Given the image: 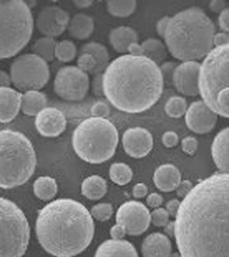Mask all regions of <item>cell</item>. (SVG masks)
I'll return each instance as SVG.
<instances>
[{
	"label": "cell",
	"mask_w": 229,
	"mask_h": 257,
	"mask_svg": "<svg viewBox=\"0 0 229 257\" xmlns=\"http://www.w3.org/2000/svg\"><path fill=\"white\" fill-rule=\"evenodd\" d=\"M37 164L32 143L22 132L0 131V188L11 190L26 184Z\"/></svg>",
	"instance_id": "5"
},
{
	"label": "cell",
	"mask_w": 229,
	"mask_h": 257,
	"mask_svg": "<svg viewBox=\"0 0 229 257\" xmlns=\"http://www.w3.org/2000/svg\"><path fill=\"white\" fill-rule=\"evenodd\" d=\"M77 49L73 41L63 40L57 42L54 56L58 60L63 63H69L76 58Z\"/></svg>",
	"instance_id": "33"
},
{
	"label": "cell",
	"mask_w": 229,
	"mask_h": 257,
	"mask_svg": "<svg viewBox=\"0 0 229 257\" xmlns=\"http://www.w3.org/2000/svg\"><path fill=\"white\" fill-rule=\"evenodd\" d=\"M37 132L45 138H57L65 132L67 120L64 112L56 107H45L36 115Z\"/></svg>",
	"instance_id": "17"
},
{
	"label": "cell",
	"mask_w": 229,
	"mask_h": 257,
	"mask_svg": "<svg viewBox=\"0 0 229 257\" xmlns=\"http://www.w3.org/2000/svg\"><path fill=\"white\" fill-rule=\"evenodd\" d=\"M12 83L20 91L37 90L44 88L50 78L47 62L34 53L18 57L11 66Z\"/></svg>",
	"instance_id": "10"
},
{
	"label": "cell",
	"mask_w": 229,
	"mask_h": 257,
	"mask_svg": "<svg viewBox=\"0 0 229 257\" xmlns=\"http://www.w3.org/2000/svg\"><path fill=\"white\" fill-rule=\"evenodd\" d=\"M34 19L30 7L22 0H0V59L20 53L30 42Z\"/></svg>",
	"instance_id": "8"
},
{
	"label": "cell",
	"mask_w": 229,
	"mask_h": 257,
	"mask_svg": "<svg viewBox=\"0 0 229 257\" xmlns=\"http://www.w3.org/2000/svg\"><path fill=\"white\" fill-rule=\"evenodd\" d=\"M153 179L161 191L171 192L176 190L181 182V173L174 165L164 164L156 170Z\"/></svg>",
	"instance_id": "19"
},
{
	"label": "cell",
	"mask_w": 229,
	"mask_h": 257,
	"mask_svg": "<svg viewBox=\"0 0 229 257\" xmlns=\"http://www.w3.org/2000/svg\"><path fill=\"white\" fill-rule=\"evenodd\" d=\"M127 53H129L130 55L143 56L142 45L139 44L138 42H133L127 47Z\"/></svg>",
	"instance_id": "52"
},
{
	"label": "cell",
	"mask_w": 229,
	"mask_h": 257,
	"mask_svg": "<svg viewBox=\"0 0 229 257\" xmlns=\"http://www.w3.org/2000/svg\"><path fill=\"white\" fill-rule=\"evenodd\" d=\"M34 193L37 198L47 202L54 198L58 192V184L54 178L49 176H42L37 178L33 184Z\"/></svg>",
	"instance_id": "28"
},
{
	"label": "cell",
	"mask_w": 229,
	"mask_h": 257,
	"mask_svg": "<svg viewBox=\"0 0 229 257\" xmlns=\"http://www.w3.org/2000/svg\"><path fill=\"white\" fill-rule=\"evenodd\" d=\"M47 97L44 93L37 90L27 91L22 94L21 109L25 115L36 116L47 107Z\"/></svg>",
	"instance_id": "25"
},
{
	"label": "cell",
	"mask_w": 229,
	"mask_h": 257,
	"mask_svg": "<svg viewBox=\"0 0 229 257\" xmlns=\"http://www.w3.org/2000/svg\"><path fill=\"white\" fill-rule=\"evenodd\" d=\"M116 221L125 229L127 235L138 236L144 233L150 226V211L142 202L129 201L118 209Z\"/></svg>",
	"instance_id": "12"
},
{
	"label": "cell",
	"mask_w": 229,
	"mask_h": 257,
	"mask_svg": "<svg viewBox=\"0 0 229 257\" xmlns=\"http://www.w3.org/2000/svg\"><path fill=\"white\" fill-rule=\"evenodd\" d=\"M168 257H182L181 254H179V252H174V253H171Z\"/></svg>",
	"instance_id": "56"
},
{
	"label": "cell",
	"mask_w": 229,
	"mask_h": 257,
	"mask_svg": "<svg viewBox=\"0 0 229 257\" xmlns=\"http://www.w3.org/2000/svg\"><path fill=\"white\" fill-rule=\"evenodd\" d=\"M76 64H77L76 67L82 70V72L93 75L96 68L97 63L96 60L91 54L83 53V54H79Z\"/></svg>",
	"instance_id": "36"
},
{
	"label": "cell",
	"mask_w": 229,
	"mask_h": 257,
	"mask_svg": "<svg viewBox=\"0 0 229 257\" xmlns=\"http://www.w3.org/2000/svg\"><path fill=\"white\" fill-rule=\"evenodd\" d=\"M229 45V35L227 33L219 32L214 34L213 37V46L214 47H223Z\"/></svg>",
	"instance_id": "44"
},
{
	"label": "cell",
	"mask_w": 229,
	"mask_h": 257,
	"mask_svg": "<svg viewBox=\"0 0 229 257\" xmlns=\"http://www.w3.org/2000/svg\"><path fill=\"white\" fill-rule=\"evenodd\" d=\"M109 176L114 184L118 185H126L132 181L133 172L127 164L118 162L111 165L109 170Z\"/></svg>",
	"instance_id": "32"
},
{
	"label": "cell",
	"mask_w": 229,
	"mask_h": 257,
	"mask_svg": "<svg viewBox=\"0 0 229 257\" xmlns=\"http://www.w3.org/2000/svg\"><path fill=\"white\" fill-rule=\"evenodd\" d=\"M178 64L174 63V62H165L161 64L160 70L162 73V78H163V82L168 85H173V76L174 73V70L176 69Z\"/></svg>",
	"instance_id": "39"
},
{
	"label": "cell",
	"mask_w": 229,
	"mask_h": 257,
	"mask_svg": "<svg viewBox=\"0 0 229 257\" xmlns=\"http://www.w3.org/2000/svg\"><path fill=\"white\" fill-rule=\"evenodd\" d=\"M57 41L55 39L50 37H42L36 41L33 46L32 51L34 54L40 57L45 61L52 62L55 59L54 53L56 47Z\"/></svg>",
	"instance_id": "30"
},
{
	"label": "cell",
	"mask_w": 229,
	"mask_h": 257,
	"mask_svg": "<svg viewBox=\"0 0 229 257\" xmlns=\"http://www.w3.org/2000/svg\"><path fill=\"white\" fill-rule=\"evenodd\" d=\"M110 235H111V237H112V239L122 240L124 237H126L127 232H126L125 229H124L121 225L116 224V225H113V226L111 228V230H110Z\"/></svg>",
	"instance_id": "48"
},
{
	"label": "cell",
	"mask_w": 229,
	"mask_h": 257,
	"mask_svg": "<svg viewBox=\"0 0 229 257\" xmlns=\"http://www.w3.org/2000/svg\"><path fill=\"white\" fill-rule=\"evenodd\" d=\"M226 2L220 0H212L209 3V9L215 13H220L223 10L226 9Z\"/></svg>",
	"instance_id": "51"
},
{
	"label": "cell",
	"mask_w": 229,
	"mask_h": 257,
	"mask_svg": "<svg viewBox=\"0 0 229 257\" xmlns=\"http://www.w3.org/2000/svg\"><path fill=\"white\" fill-rule=\"evenodd\" d=\"M94 30V19L84 13H77L70 19L68 24L67 30L70 36L79 41L89 38Z\"/></svg>",
	"instance_id": "23"
},
{
	"label": "cell",
	"mask_w": 229,
	"mask_h": 257,
	"mask_svg": "<svg viewBox=\"0 0 229 257\" xmlns=\"http://www.w3.org/2000/svg\"><path fill=\"white\" fill-rule=\"evenodd\" d=\"M228 45L214 47L200 64L198 94L211 111L227 118L228 104Z\"/></svg>",
	"instance_id": "6"
},
{
	"label": "cell",
	"mask_w": 229,
	"mask_h": 257,
	"mask_svg": "<svg viewBox=\"0 0 229 257\" xmlns=\"http://www.w3.org/2000/svg\"><path fill=\"white\" fill-rule=\"evenodd\" d=\"M103 95L115 108L141 113L162 97L164 82L159 65L144 56L130 54L112 60L102 74Z\"/></svg>",
	"instance_id": "2"
},
{
	"label": "cell",
	"mask_w": 229,
	"mask_h": 257,
	"mask_svg": "<svg viewBox=\"0 0 229 257\" xmlns=\"http://www.w3.org/2000/svg\"><path fill=\"white\" fill-rule=\"evenodd\" d=\"M200 64L197 61L182 62L177 65L173 76V85L185 96L198 95Z\"/></svg>",
	"instance_id": "16"
},
{
	"label": "cell",
	"mask_w": 229,
	"mask_h": 257,
	"mask_svg": "<svg viewBox=\"0 0 229 257\" xmlns=\"http://www.w3.org/2000/svg\"><path fill=\"white\" fill-rule=\"evenodd\" d=\"M180 202L178 199H172L166 204V211L168 212L169 216L175 217L179 211Z\"/></svg>",
	"instance_id": "47"
},
{
	"label": "cell",
	"mask_w": 229,
	"mask_h": 257,
	"mask_svg": "<svg viewBox=\"0 0 229 257\" xmlns=\"http://www.w3.org/2000/svg\"><path fill=\"white\" fill-rule=\"evenodd\" d=\"M228 173H215L180 202L174 236L182 257H228Z\"/></svg>",
	"instance_id": "1"
},
{
	"label": "cell",
	"mask_w": 229,
	"mask_h": 257,
	"mask_svg": "<svg viewBox=\"0 0 229 257\" xmlns=\"http://www.w3.org/2000/svg\"><path fill=\"white\" fill-rule=\"evenodd\" d=\"M93 1L91 0H78V1H73V4L76 7L79 8V9H85L88 8L89 6L93 5Z\"/></svg>",
	"instance_id": "54"
},
{
	"label": "cell",
	"mask_w": 229,
	"mask_h": 257,
	"mask_svg": "<svg viewBox=\"0 0 229 257\" xmlns=\"http://www.w3.org/2000/svg\"><path fill=\"white\" fill-rule=\"evenodd\" d=\"M164 231L169 237L174 236V221H168V224L164 226Z\"/></svg>",
	"instance_id": "55"
},
{
	"label": "cell",
	"mask_w": 229,
	"mask_h": 257,
	"mask_svg": "<svg viewBox=\"0 0 229 257\" xmlns=\"http://www.w3.org/2000/svg\"><path fill=\"white\" fill-rule=\"evenodd\" d=\"M106 9L111 15L116 18H128L135 12L137 9V1L135 0H127V1L109 0L106 1Z\"/></svg>",
	"instance_id": "31"
},
{
	"label": "cell",
	"mask_w": 229,
	"mask_h": 257,
	"mask_svg": "<svg viewBox=\"0 0 229 257\" xmlns=\"http://www.w3.org/2000/svg\"><path fill=\"white\" fill-rule=\"evenodd\" d=\"M217 115L206 105L203 100L191 103L185 113L186 126L196 134H207L217 123Z\"/></svg>",
	"instance_id": "14"
},
{
	"label": "cell",
	"mask_w": 229,
	"mask_h": 257,
	"mask_svg": "<svg viewBox=\"0 0 229 257\" xmlns=\"http://www.w3.org/2000/svg\"><path fill=\"white\" fill-rule=\"evenodd\" d=\"M119 133L106 118L88 117L77 126L72 135V147L76 155L89 164H101L114 155Z\"/></svg>",
	"instance_id": "7"
},
{
	"label": "cell",
	"mask_w": 229,
	"mask_h": 257,
	"mask_svg": "<svg viewBox=\"0 0 229 257\" xmlns=\"http://www.w3.org/2000/svg\"><path fill=\"white\" fill-rule=\"evenodd\" d=\"M70 15L59 6H48L39 13L36 27L44 37L55 39L67 30Z\"/></svg>",
	"instance_id": "13"
},
{
	"label": "cell",
	"mask_w": 229,
	"mask_h": 257,
	"mask_svg": "<svg viewBox=\"0 0 229 257\" xmlns=\"http://www.w3.org/2000/svg\"><path fill=\"white\" fill-rule=\"evenodd\" d=\"M12 84V80L9 74L6 73L5 70H0V88L9 87Z\"/></svg>",
	"instance_id": "53"
},
{
	"label": "cell",
	"mask_w": 229,
	"mask_h": 257,
	"mask_svg": "<svg viewBox=\"0 0 229 257\" xmlns=\"http://www.w3.org/2000/svg\"><path fill=\"white\" fill-rule=\"evenodd\" d=\"M172 252V243L168 236L160 232L145 237L142 244L144 257H168Z\"/></svg>",
	"instance_id": "20"
},
{
	"label": "cell",
	"mask_w": 229,
	"mask_h": 257,
	"mask_svg": "<svg viewBox=\"0 0 229 257\" xmlns=\"http://www.w3.org/2000/svg\"><path fill=\"white\" fill-rule=\"evenodd\" d=\"M193 184L189 180H184L179 183L178 187L176 188L177 196L181 198H185L188 195L190 191L192 190Z\"/></svg>",
	"instance_id": "42"
},
{
	"label": "cell",
	"mask_w": 229,
	"mask_h": 257,
	"mask_svg": "<svg viewBox=\"0 0 229 257\" xmlns=\"http://www.w3.org/2000/svg\"><path fill=\"white\" fill-rule=\"evenodd\" d=\"M169 19H170V17H163L156 24V32L161 38H164L165 32L167 30Z\"/></svg>",
	"instance_id": "50"
},
{
	"label": "cell",
	"mask_w": 229,
	"mask_h": 257,
	"mask_svg": "<svg viewBox=\"0 0 229 257\" xmlns=\"http://www.w3.org/2000/svg\"><path fill=\"white\" fill-rule=\"evenodd\" d=\"M89 77L76 66H65L58 71L53 82L54 93L67 101H80L88 94Z\"/></svg>",
	"instance_id": "11"
},
{
	"label": "cell",
	"mask_w": 229,
	"mask_h": 257,
	"mask_svg": "<svg viewBox=\"0 0 229 257\" xmlns=\"http://www.w3.org/2000/svg\"><path fill=\"white\" fill-rule=\"evenodd\" d=\"M218 24L222 32H229V9L226 8L222 12H220L218 18Z\"/></svg>",
	"instance_id": "43"
},
{
	"label": "cell",
	"mask_w": 229,
	"mask_h": 257,
	"mask_svg": "<svg viewBox=\"0 0 229 257\" xmlns=\"http://www.w3.org/2000/svg\"><path fill=\"white\" fill-rule=\"evenodd\" d=\"M133 193L135 198H144V197L147 196V185L143 184V183H138L133 187Z\"/></svg>",
	"instance_id": "49"
},
{
	"label": "cell",
	"mask_w": 229,
	"mask_h": 257,
	"mask_svg": "<svg viewBox=\"0 0 229 257\" xmlns=\"http://www.w3.org/2000/svg\"><path fill=\"white\" fill-rule=\"evenodd\" d=\"M22 94L10 87L0 88V123H10L21 110Z\"/></svg>",
	"instance_id": "18"
},
{
	"label": "cell",
	"mask_w": 229,
	"mask_h": 257,
	"mask_svg": "<svg viewBox=\"0 0 229 257\" xmlns=\"http://www.w3.org/2000/svg\"><path fill=\"white\" fill-rule=\"evenodd\" d=\"M82 196L93 201L100 200L106 195L107 184L100 176L92 175L84 179L81 186Z\"/></svg>",
	"instance_id": "27"
},
{
	"label": "cell",
	"mask_w": 229,
	"mask_h": 257,
	"mask_svg": "<svg viewBox=\"0 0 229 257\" xmlns=\"http://www.w3.org/2000/svg\"><path fill=\"white\" fill-rule=\"evenodd\" d=\"M36 232L45 250L56 257H73L88 248L94 224L90 212L72 199H58L39 211Z\"/></svg>",
	"instance_id": "3"
},
{
	"label": "cell",
	"mask_w": 229,
	"mask_h": 257,
	"mask_svg": "<svg viewBox=\"0 0 229 257\" xmlns=\"http://www.w3.org/2000/svg\"><path fill=\"white\" fill-rule=\"evenodd\" d=\"M122 144L127 155L133 158L141 159L151 152L154 139L147 128L133 127L128 128L124 133Z\"/></svg>",
	"instance_id": "15"
},
{
	"label": "cell",
	"mask_w": 229,
	"mask_h": 257,
	"mask_svg": "<svg viewBox=\"0 0 229 257\" xmlns=\"http://www.w3.org/2000/svg\"><path fill=\"white\" fill-rule=\"evenodd\" d=\"M162 144L166 148H168V149L174 148L179 144V136L177 135L176 132H165L163 136H162Z\"/></svg>",
	"instance_id": "41"
},
{
	"label": "cell",
	"mask_w": 229,
	"mask_h": 257,
	"mask_svg": "<svg viewBox=\"0 0 229 257\" xmlns=\"http://www.w3.org/2000/svg\"><path fill=\"white\" fill-rule=\"evenodd\" d=\"M112 213H113V208L112 205L109 203H98L94 205L90 212L92 217H94V219L101 222L111 219Z\"/></svg>",
	"instance_id": "35"
},
{
	"label": "cell",
	"mask_w": 229,
	"mask_h": 257,
	"mask_svg": "<svg viewBox=\"0 0 229 257\" xmlns=\"http://www.w3.org/2000/svg\"><path fill=\"white\" fill-rule=\"evenodd\" d=\"M89 53L96 60V68L93 75L102 74L110 64V55L105 46L98 42H88L80 48L78 54Z\"/></svg>",
	"instance_id": "26"
},
{
	"label": "cell",
	"mask_w": 229,
	"mask_h": 257,
	"mask_svg": "<svg viewBox=\"0 0 229 257\" xmlns=\"http://www.w3.org/2000/svg\"><path fill=\"white\" fill-rule=\"evenodd\" d=\"M163 198L158 193H151L147 197V204L150 208H157L162 204Z\"/></svg>",
	"instance_id": "46"
},
{
	"label": "cell",
	"mask_w": 229,
	"mask_h": 257,
	"mask_svg": "<svg viewBox=\"0 0 229 257\" xmlns=\"http://www.w3.org/2000/svg\"><path fill=\"white\" fill-rule=\"evenodd\" d=\"M143 56L156 63L157 65L162 64L167 57V49L162 41L157 39L150 38L142 43Z\"/></svg>",
	"instance_id": "29"
},
{
	"label": "cell",
	"mask_w": 229,
	"mask_h": 257,
	"mask_svg": "<svg viewBox=\"0 0 229 257\" xmlns=\"http://www.w3.org/2000/svg\"><path fill=\"white\" fill-rule=\"evenodd\" d=\"M94 257H138V254L129 241L109 239L98 247Z\"/></svg>",
	"instance_id": "22"
},
{
	"label": "cell",
	"mask_w": 229,
	"mask_h": 257,
	"mask_svg": "<svg viewBox=\"0 0 229 257\" xmlns=\"http://www.w3.org/2000/svg\"><path fill=\"white\" fill-rule=\"evenodd\" d=\"M150 221L157 227H164L169 221V215L165 208H157L150 213Z\"/></svg>",
	"instance_id": "37"
},
{
	"label": "cell",
	"mask_w": 229,
	"mask_h": 257,
	"mask_svg": "<svg viewBox=\"0 0 229 257\" xmlns=\"http://www.w3.org/2000/svg\"><path fill=\"white\" fill-rule=\"evenodd\" d=\"M228 127L221 130L214 138L211 146L212 158L220 173H228Z\"/></svg>",
	"instance_id": "21"
},
{
	"label": "cell",
	"mask_w": 229,
	"mask_h": 257,
	"mask_svg": "<svg viewBox=\"0 0 229 257\" xmlns=\"http://www.w3.org/2000/svg\"><path fill=\"white\" fill-rule=\"evenodd\" d=\"M186 99L182 96H172L165 104V111L168 116L173 118H179L184 116L187 110Z\"/></svg>",
	"instance_id": "34"
},
{
	"label": "cell",
	"mask_w": 229,
	"mask_h": 257,
	"mask_svg": "<svg viewBox=\"0 0 229 257\" xmlns=\"http://www.w3.org/2000/svg\"><path fill=\"white\" fill-rule=\"evenodd\" d=\"M215 28L203 10L191 7L170 17L164 40L168 52L180 61H197L213 49Z\"/></svg>",
	"instance_id": "4"
},
{
	"label": "cell",
	"mask_w": 229,
	"mask_h": 257,
	"mask_svg": "<svg viewBox=\"0 0 229 257\" xmlns=\"http://www.w3.org/2000/svg\"><path fill=\"white\" fill-rule=\"evenodd\" d=\"M102 74L95 75L94 79L92 82V88L94 91V94L96 96H102L103 95Z\"/></svg>",
	"instance_id": "45"
},
{
	"label": "cell",
	"mask_w": 229,
	"mask_h": 257,
	"mask_svg": "<svg viewBox=\"0 0 229 257\" xmlns=\"http://www.w3.org/2000/svg\"><path fill=\"white\" fill-rule=\"evenodd\" d=\"M91 116L93 117H99V118H106L110 115L111 109L108 104L104 100H98L92 105L90 109Z\"/></svg>",
	"instance_id": "38"
},
{
	"label": "cell",
	"mask_w": 229,
	"mask_h": 257,
	"mask_svg": "<svg viewBox=\"0 0 229 257\" xmlns=\"http://www.w3.org/2000/svg\"><path fill=\"white\" fill-rule=\"evenodd\" d=\"M198 143L194 137H186L181 142V148L185 154L192 155L197 151Z\"/></svg>",
	"instance_id": "40"
},
{
	"label": "cell",
	"mask_w": 229,
	"mask_h": 257,
	"mask_svg": "<svg viewBox=\"0 0 229 257\" xmlns=\"http://www.w3.org/2000/svg\"><path fill=\"white\" fill-rule=\"evenodd\" d=\"M109 42L117 53H126L130 44L138 42V33L131 27H118L110 31Z\"/></svg>",
	"instance_id": "24"
},
{
	"label": "cell",
	"mask_w": 229,
	"mask_h": 257,
	"mask_svg": "<svg viewBox=\"0 0 229 257\" xmlns=\"http://www.w3.org/2000/svg\"><path fill=\"white\" fill-rule=\"evenodd\" d=\"M30 240L26 215L15 202L0 197V257H22Z\"/></svg>",
	"instance_id": "9"
}]
</instances>
